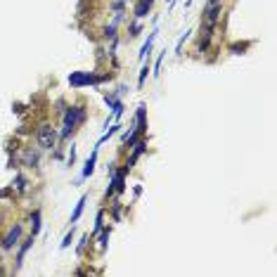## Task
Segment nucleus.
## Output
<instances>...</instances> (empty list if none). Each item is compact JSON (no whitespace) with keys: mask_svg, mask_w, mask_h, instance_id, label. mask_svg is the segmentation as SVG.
Returning <instances> with one entry per match:
<instances>
[{"mask_svg":"<svg viewBox=\"0 0 277 277\" xmlns=\"http://www.w3.org/2000/svg\"><path fill=\"white\" fill-rule=\"evenodd\" d=\"M83 121H86V109L81 104L69 107V109L64 111V123H62V130H59V138L62 140H69V135L76 130V126L83 123Z\"/></svg>","mask_w":277,"mask_h":277,"instance_id":"f257e3e1","label":"nucleus"},{"mask_svg":"<svg viewBox=\"0 0 277 277\" xmlns=\"http://www.w3.org/2000/svg\"><path fill=\"white\" fill-rule=\"evenodd\" d=\"M57 140H59V133H57L50 123H43L40 128L36 130V142H38V149H52L57 147Z\"/></svg>","mask_w":277,"mask_h":277,"instance_id":"f03ea898","label":"nucleus"},{"mask_svg":"<svg viewBox=\"0 0 277 277\" xmlns=\"http://www.w3.org/2000/svg\"><path fill=\"white\" fill-rule=\"evenodd\" d=\"M109 76H97L92 71H74L69 76V86L71 88H86V86H100L102 81H107Z\"/></svg>","mask_w":277,"mask_h":277,"instance_id":"7ed1b4c3","label":"nucleus"},{"mask_svg":"<svg viewBox=\"0 0 277 277\" xmlns=\"http://www.w3.org/2000/svg\"><path fill=\"white\" fill-rule=\"evenodd\" d=\"M21 232H24V225L21 223H15L12 227H10V232L2 237V242H0V246L5 249V251H10V249H15L19 244V240H21Z\"/></svg>","mask_w":277,"mask_h":277,"instance_id":"20e7f679","label":"nucleus"},{"mask_svg":"<svg viewBox=\"0 0 277 277\" xmlns=\"http://www.w3.org/2000/svg\"><path fill=\"white\" fill-rule=\"evenodd\" d=\"M97 156H100V145H95V147H92V154L88 156L86 166H83V171H81V178H78V183H81V180H88L92 173H95V164H97Z\"/></svg>","mask_w":277,"mask_h":277,"instance_id":"39448f33","label":"nucleus"},{"mask_svg":"<svg viewBox=\"0 0 277 277\" xmlns=\"http://www.w3.org/2000/svg\"><path fill=\"white\" fill-rule=\"evenodd\" d=\"M145 149H147V142H145L142 138L133 142V154H130V159L126 161V168H128V171H130L133 166H135V164H138V159H140V156L145 154Z\"/></svg>","mask_w":277,"mask_h":277,"instance_id":"423d86ee","label":"nucleus"},{"mask_svg":"<svg viewBox=\"0 0 277 277\" xmlns=\"http://www.w3.org/2000/svg\"><path fill=\"white\" fill-rule=\"evenodd\" d=\"M156 36H159V26L154 24V29L149 31V36H147V40H145V45L140 48V55H138V59L142 62L145 57H149V52H152V48H154V40H156Z\"/></svg>","mask_w":277,"mask_h":277,"instance_id":"0eeeda50","label":"nucleus"},{"mask_svg":"<svg viewBox=\"0 0 277 277\" xmlns=\"http://www.w3.org/2000/svg\"><path fill=\"white\" fill-rule=\"evenodd\" d=\"M145 130H147V107L140 104L138 114H135V133L138 135H145Z\"/></svg>","mask_w":277,"mask_h":277,"instance_id":"6e6552de","label":"nucleus"},{"mask_svg":"<svg viewBox=\"0 0 277 277\" xmlns=\"http://www.w3.org/2000/svg\"><path fill=\"white\" fill-rule=\"evenodd\" d=\"M34 246V237H29V240L21 242V246H19V254H17V263H15V270H21V265H24V259H26V254H29V249Z\"/></svg>","mask_w":277,"mask_h":277,"instance_id":"1a4fd4ad","label":"nucleus"},{"mask_svg":"<svg viewBox=\"0 0 277 277\" xmlns=\"http://www.w3.org/2000/svg\"><path fill=\"white\" fill-rule=\"evenodd\" d=\"M152 5H154V0H138V5H135L133 15H135L138 19H145L149 15V10H152Z\"/></svg>","mask_w":277,"mask_h":277,"instance_id":"9d476101","label":"nucleus"},{"mask_svg":"<svg viewBox=\"0 0 277 277\" xmlns=\"http://www.w3.org/2000/svg\"><path fill=\"white\" fill-rule=\"evenodd\" d=\"M40 227H43V213H40V208H36V211L31 213V237H34V240L38 237Z\"/></svg>","mask_w":277,"mask_h":277,"instance_id":"9b49d317","label":"nucleus"},{"mask_svg":"<svg viewBox=\"0 0 277 277\" xmlns=\"http://www.w3.org/2000/svg\"><path fill=\"white\" fill-rule=\"evenodd\" d=\"M86 202H88V197L83 194V197L78 199V204H76V208H74V213H71V218H69V223H71V225H76V223H78L81 213H83V208H86Z\"/></svg>","mask_w":277,"mask_h":277,"instance_id":"f8f14e48","label":"nucleus"},{"mask_svg":"<svg viewBox=\"0 0 277 277\" xmlns=\"http://www.w3.org/2000/svg\"><path fill=\"white\" fill-rule=\"evenodd\" d=\"M147 74H149V57H145V59H142V67H140V76H138V88H142V86H145Z\"/></svg>","mask_w":277,"mask_h":277,"instance_id":"ddd939ff","label":"nucleus"},{"mask_svg":"<svg viewBox=\"0 0 277 277\" xmlns=\"http://www.w3.org/2000/svg\"><path fill=\"white\" fill-rule=\"evenodd\" d=\"M24 166H26V168H36L38 166V152L29 149V152L24 154Z\"/></svg>","mask_w":277,"mask_h":277,"instance_id":"4468645a","label":"nucleus"},{"mask_svg":"<svg viewBox=\"0 0 277 277\" xmlns=\"http://www.w3.org/2000/svg\"><path fill=\"white\" fill-rule=\"evenodd\" d=\"M109 232H111L109 227H102V230L97 232V235H100V237H97V242H100V249H102V251L109 246Z\"/></svg>","mask_w":277,"mask_h":277,"instance_id":"2eb2a0df","label":"nucleus"},{"mask_svg":"<svg viewBox=\"0 0 277 277\" xmlns=\"http://www.w3.org/2000/svg\"><path fill=\"white\" fill-rule=\"evenodd\" d=\"M12 190H17V192H24L26 190V178L19 173V175H15V180H12Z\"/></svg>","mask_w":277,"mask_h":277,"instance_id":"dca6fc26","label":"nucleus"},{"mask_svg":"<svg viewBox=\"0 0 277 277\" xmlns=\"http://www.w3.org/2000/svg\"><path fill=\"white\" fill-rule=\"evenodd\" d=\"M190 34H192V29H187L183 36L178 38V43H175V55H183V45H185V40L190 38Z\"/></svg>","mask_w":277,"mask_h":277,"instance_id":"f3484780","label":"nucleus"},{"mask_svg":"<svg viewBox=\"0 0 277 277\" xmlns=\"http://www.w3.org/2000/svg\"><path fill=\"white\" fill-rule=\"evenodd\" d=\"M71 242H74V225H71V230L64 235V240H62V244H59V249H69V246H71Z\"/></svg>","mask_w":277,"mask_h":277,"instance_id":"a211bd4d","label":"nucleus"},{"mask_svg":"<svg viewBox=\"0 0 277 277\" xmlns=\"http://www.w3.org/2000/svg\"><path fill=\"white\" fill-rule=\"evenodd\" d=\"M164 57H166V50H164L161 55L156 57V62H154V76H159V74H161V64H164Z\"/></svg>","mask_w":277,"mask_h":277,"instance_id":"6ab92c4d","label":"nucleus"},{"mask_svg":"<svg viewBox=\"0 0 277 277\" xmlns=\"http://www.w3.org/2000/svg\"><path fill=\"white\" fill-rule=\"evenodd\" d=\"M102 227H104V211H100L97 218H95V232H100Z\"/></svg>","mask_w":277,"mask_h":277,"instance_id":"aec40b11","label":"nucleus"},{"mask_svg":"<svg viewBox=\"0 0 277 277\" xmlns=\"http://www.w3.org/2000/svg\"><path fill=\"white\" fill-rule=\"evenodd\" d=\"M90 242V235H83L81 242H78V246H76V254H83V249H86V244Z\"/></svg>","mask_w":277,"mask_h":277,"instance_id":"412c9836","label":"nucleus"},{"mask_svg":"<svg viewBox=\"0 0 277 277\" xmlns=\"http://www.w3.org/2000/svg\"><path fill=\"white\" fill-rule=\"evenodd\" d=\"M140 29H142V24H140V21H135V24H133V26H130V38L140 36Z\"/></svg>","mask_w":277,"mask_h":277,"instance_id":"4be33fe9","label":"nucleus"},{"mask_svg":"<svg viewBox=\"0 0 277 277\" xmlns=\"http://www.w3.org/2000/svg\"><path fill=\"white\" fill-rule=\"evenodd\" d=\"M76 164V147L71 145V152H69V166H74Z\"/></svg>","mask_w":277,"mask_h":277,"instance_id":"5701e85b","label":"nucleus"},{"mask_svg":"<svg viewBox=\"0 0 277 277\" xmlns=\"http://www.w3.org/2000/svg\"><path fill=\"white\" fill-rule=\"evenodd\" d=\"M175 2H178V0H171V5H168V12H171V10L175 7Z\"/></svg>","mask_w":277,"mask_h":277,"instance_id":"b1692460","label":"nucleus"}]
</instances>
